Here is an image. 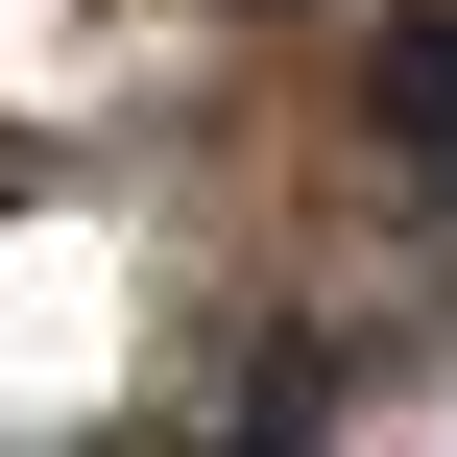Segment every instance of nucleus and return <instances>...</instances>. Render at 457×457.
I'll list each match as a JSON object with an SVG mask.
<instances>
[{
  "label": "nucleus",
  "mask_w": 457,
  "mask_h": 457,
  "mask_svg": "<svg viewBox=\"0 0 457 457\" xmlns=\"http://www.w3.org/2000/svg\"><path fill=\"white\" fill-rule=\"evenodd\" d=\"M361 120L457 169V24H361Z\"/></svg>",
  "instance_id": "1"
}]
</instances>
